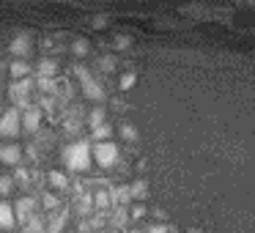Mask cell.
Returning <instances> with one entry per match:
<instances>
[{
	"label": "cell",
	"instance_id": "obj_1",
	"mask_svg": "<svg viewBox=\"0 0 255 233\" xmlns=\"http://www.w3.org/2000/svg\"><path fill=\"white\" fill-rule=\"evenodd\" d=\"M91 154H94V148H91L85 140H80V143H72L69 148H63V162H66L69 170H88L91 165Z\"/></svg>",
	"mask_w": 255,
	"mask_h": 233
},
{
	"label": "cell",
	"instance_id": "obj_2",
	"mask_svg": "<svg viewBox=\"0 0 255 233\" xmlns=\"http://www.w3.org/2000/svg\"><path fill=\"white\" fill-rule=\"evenodd\" d=\"M30 91H33V80L30 77L14 80V83L8 85V99L14 102V107L25 110V107H30Z\"/></svg>",
	"mask_w": 255,
	"mask_h": 233
},
{
	"label": "cell",
	"instance_id": "obj_3",
	"mask_svg": "<svg viewBox=\"0 0 255 233\" xmlns=\"http://www.w3.org/2000/svg\"><path fill=\"white\" fill-rule=\"evenodd\" d=\"M22 132V113L19 107H11L0 116V137H17Z\"/></svg>",
	"mask_w": 255,
	"mask_h": 233
},
{
	"label": "cell",
	"instance_id": "obj_4",
	"mask_svg": "<svg viewBox=\"0 0 255 233\" xmlns=\"http://www.w3.org/2000/svg\"><path fill=\"white\" fill-rule=\"evenodd\" d=\"M22 154H25V148L19 143H3L0 145V162H3V165L17 167L19 162H22Z\"/></svg>",
	"mask_w": 255,
	"mask_h": 233
},
{
	"label": "cell",
	"instance_id": "obj_5",
	"mask_svg": "<svg viewBox=\"0 0 255 233\" xmlns=\"http://www.w3.org/2000/svg\"><path fill=\"white\" fill-rule=\"evenodd\" d=\"M39 123H41V107L39 105H30L22 110V129L28 134H36L39 132Z\"/></svg>",
	"mask_w": 255,
	"mask_h": 233
},
{
	"label": "cell",
	"instance_id": "obj_6",
	"mask_svg": "<svg viewBox=\"0 0 255 233\" xmlns=\"http://www.w3.org/2000/svg\"><path fill=\"white\" fill-rule=\"evenodd\" d=\"M116 156H118V148L113 143H96L94 145V159L99 162L102 167H110L113 162H116Z\"/></svg>",
	"mask_w": 255,
	"mask_h": 233
},
{
	"label": "cell",
	"instance_id": "obj_7",
	"mask_svg": "<svg viewBox=\"0 0 255 233\" xmlns=\"http://www.w3.org/2000/svg\"><path fill=\"white\" fill-rule=\"evenodd\" d=\"M17 225V211L8 200H0V231H11Z\"/></svg>",
	"mask_w": 255,
	"mask_h": 233
},
{
	"label": "cell",
	"instance_id": "obj_8",
	"mask_svg": "<svg viewBox=\"0 0 255 233\" xmlns=\"http://www.w3.org/2000/svg\"><path fill=\"white\" fill-rule=\"evenodd\" d=\"M77 77H80V83H83V94L85 96H91V99H102V91H99V85L91 80V74L85 72L83 66H77Z\"/></svg>",
	"mask_w": 255,
	"mask_h": 233
},
{
	"label": "cell",
	"instance_id": "obj_9",
	"mask_svg": "<svg viewBox=\"0 0 255 233\" xmlns=\"http://www.w3.org/2000/svg\"><path fill=\"white\" fill-rule=\"evenodd\" d=\"M36 206H39V200H36V198H28V195H25V198H17V206H14V211H17V222L28 220V217L33 214Z\"/></svg>",
	"mask_w": 255,
	"mask_h": 233
},
{
	"label": "cell",
	"instance_id": "obj_10",
	"mask_svg": "<svg viewBox=\"0 0 255 233\" xmlns=\"http://www.w3.org/2000/svg\"><path fill=\"white\" fill-rule=\"evenodd\" d=\"M30 63L25 61V58H14L11 63H8V74H11L14 80H25V77H30Z\"/></svg>",
	"mask_w": 255,
	"mask_h": 233
},
{
	"label": "cell",
	"instance_id": "obj_11",
	"mask_svg": "<svg viewBox=\"0 0 255 233\" xmlns=\"http://www.w3.org/2000/svg\"><path fill=\"white\" fill-rule=\"evenodd\" d=\"M30 50H33V47H30V39H28V36H17V39L8 44V52H11L14 58H28Z\"/></svg>",
	"mask_w": 255,
	"mask_h": 233
},
{
	"label": "cell",
	"instance_id": "obj_12",
	"mask_svg": "<svg viewBox=\"0 0 255 233\" xmlns=\"http://www.w3.org/2000/svg\"><path fill=\"white\" fill-rule=\"evenodd\" d=\"M55 72H58V63L52 61V58H41L39 61V77H55Z\"/></svg>",
	"mask_w": 255,
	"mask_h": 233
},
{
	"label": "cell",
	"instance_id": "obj_13",
	"mask_svg": "<svg viewBox=\"0 0 255 233\" xmlns=\"http://www.w3.org/2000/svg\"><path fill=\"white\" fill-rule=\"evenodd\" d=\"M91 206H94V198H91L88 192H83V195H77V198H74V209H77V214H88Z\"/></svg>",
	"mask_w": 255,
	"mask_h": 233
},
{
	"label": "cell",
	"instance_id": "obj_14",
	"mask_svg": "<svg viewBox=\"0 0 255 233\" xmlns=\"http://www.w3.org/2000/svg\"><path fill=\"white\" fill-rule=\"evenodd\" d=\"M14 176H0V198H6V195H11V189H14Z\"/></svg>",
	"mask_w": 255,
	"mask_h": 233
},
{
	"label": "cell",
	"instance_id": "obj_15",
	"mask_svg": "<svg viewBox=\"0 0 255 233\" xmlns=\"http://www.w3.org/2000/svg\"><path fill=\"white\" fill-rule=\"evenodd\" d=\"M14 181H17V184H22V187H28V181H30V173H28V167L17 165V170H14Z\"/></svg>",
	"mask_w": 255,
	"mask_h": 233
},
{
	"label": "cell",
	"instance_id": "obj_16",
	"mask_svg": "<svg viewBox=\"0 0 255 233\" xmlns=\"http://www.w3.org/2000/svg\"><path fill=\"white\" fill-rule=\"evenodd\" d=\"M50 184H52L55 189H63V187H66V176H63L61 170H52V173H50Z\"/></svg>",
	"mask_w": 255,
	"mask_h": 233
},
{
	"label": "cell",
	"instance_id": "obj_17",
	"mask_svg": "<svg viewBox=\"0 0 255 233\" xmlns=\"http://www.w3.org/2000/svg\"><path fill=\"white\" fill-rule=\"evenodd\" d=\"M110 132H113V129L107 126V123H102V126H96V129H94V137L99 140V143H105V140L110 137Z\"/></svg>",
	"mask_w": 255,
	"mask_h": 233
},
{
	"label": "cell",
	"instance_id": "obj_18",
	"mask_svg": "<svg viewBox=\"0 0 255 233\" xmlns=\"http://www.w3.org/2000/svg\"><path fill=\"white\" fill-rule=\"evenodd\" d=\"M41 206H44L47 211L58 209V198H55V195H41Z\"/></svg>",
	"mask_w": 255,
	"mask_h": 233
},
{
	"label": "cell",
	"instance_id": "obj_19",
	"mask_svg": "<svg viewBox=\"0 0 255 233\" xmlns=\"http://www.w3.org/2000/svg\"><path fill=\"white\" fill-rule=\"evenodd\" d=\"M72 50L77 52V55H85V52H88V41H85V39H77V41H74Z\"/></svg>",
	"mask_w": 255,
	"mask_h": 233
},
{
	"label": "cell",
	"instance_id": "obj_20",
	"mask_svg": "<svg viewBox=\"0 0 255 233\" xmlns=\"http://www.w3.org/2000/svg\"><path fill=\"white\" fill-rule=\"evenodd\" d=\"M148 233H165V231H159V228H154V231H148Z\"/></svg>",
	"mask_w": 255,
	"mask_h": 233
}]
</instances>
